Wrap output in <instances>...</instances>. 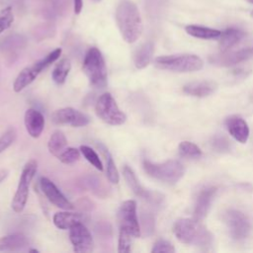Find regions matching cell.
Wrapping results in <instances>:
<instances>
[{
    "label": "cell",
    "instance_id": "cell-1",
    "mask_svg": "<svg viewBox=\"0 0 253 253\" xmlns=\"http://www.w3.org/2000/svg\"><path fill=\"white\" fill-rule=\"evenodd\" d=\"M115 17L123 39L128 43L136 42L143 30L137 6L130 0H122L116 8Z\"/></svg>",
    "mask_w": 253,
    "mask_h": 253
},
{
    "label": "cell",
    "instance_id": "cell-2",
    "mask_svg": "<svg viewBox=\"0 0 253 253\" xmlns=\"http://www.w3.org/2000/svg\"><path fill=\"white\" fill-rule=\"evenodd\" d=\"M173 231L177 239L185 244L206 248L212 243L211 233L197 219H177Z\"/></svg>",
    "mask_w": 253,
    "mask_h": 253
},
{
    "label": "cell",
    "instance_id": "cell-3",
    "mask_svg": "<svg viewBox=\"0 0 253 253\" xmlns=\"http://www.w3.org/2000/svg\"><path fill=\"white\" fill-rule=\"evenodd\" d=\"M82 68L93 87L101 89L107 85V67L105 59L97 47L88 49L83 60Z\"/></svg>",
    "mask_w": 253,
    "mask_h": 253
},
{
    "label": "cell",
    "instance_id": "cell-4",
    "mask_svg": "<svg viewBox=\"0 0 253 253\" xmlns=\"http://www.w3.org/2000/svg\"><path fill=\"white\" fill-rule=\"evenodd\" d=\"M142 167L148 176L168 184H175L185 173V167L177 160L153 163L147 159H143Z\"/></svg>",
    "mask_w": 253,
    "mask_h": 253
},
{
    "label": "cell",
    "instance_id": "cell-5",
    "mask_svg": "<svg viewBox=\"0 0 253 253\" xmlns=\"http://www.w3.org/2000/svg\"><path fill=\"white\" fill-rule=\"evenodd\" d=\"M154 64L160 69L175 72H193L203 68L204 62L196 54H171L161 55L154 59Z\"/></svg>",
    "mask_w": 253,
    "mask_h": 253
},
{
    "label": "cell",
    "instance_id": "cell-6",
    "mask_svg": "<svg viewBox=\"0 0 253 253\" xmlns=\"http://www.w3.org/2000/svg\"><path fill=\"white\" fill-rule=\"evenodd\" d=\"M61 54V48H55L49 53H47L44 57L37 60L35 63H33L30 66L25 67L20 71V73L17 75L14 83H13V89L15 92H20L23 89H25L28 85H30L37 77L38 75L45 69L48 65L53 63L55 60L59 58Z\"/></svg>",
    "mask_w": 253,
    "mask_h": 253
},
{
    "label": "cell",
    "instance_id": "cell-7",
    "mask_svg": "<svg viewBox=\"0 0 253 253\" xmlns=\"http://www.w3.org/2000/svg\"><path fill=\"white\" fill-rule=\"evenodd\" d=\"M95 112L104 123L111 126H121L126 121V115L121 111L113 96L108 92L98 98Z\"/></svg>",
    "mask_w": 253,
    "mask_h": 253
},
{
    "label": "cell",
    "instance_id": "cell-8",
    "mask_svg": "<svg viewBox=\"0 0 253 253\" xmlns=\"http://www.w3.org/2000/svg\"><path fill=\"white\" fill-rule=\"evenodd\" d=\"M37 169H38V162L35 159H31L25 164L22 170V174L19 180L16 193L11 203V207L14 211L21 212L25 209L28 201V197H29L30 185L37 173Z\"/></svg>",
    "mask_w": 253,
    "mask_h": 253
},
{
    "label": "cell",
    "instance_id": "cell-9",
    "mask_svg": "<svg viewBox=\"0 0 253 253\" xmlns=\"http://www.w3.org/2000/svg\"><path fill=\"white\" fill-rule=\"evenodd\" d=\"M118 222L120 229L127 231L132 237L140 236L141 229L137 218L135 201L127 200L120 206L118 210Z\"/></svg>",
    "mask_w": 253,
    "mask_h": 253
},
{
    "label": "cell",
    "instance_id": "cell-10",
    "mask_svg": "<svg viewBox=\"0 0 253 253\" xmlns=\"http://www.w3.org/2000/svg\"><path fill=\"white\" fill-rule=\"evenodd\" d=\"M223 219L231 237L236 241H242L248 237L251 225L247 216L240 211L228 210L223 215Z\"/></svg>",
    "mask_w": 253,
    "mask_h": 253
},
{
    "label": "cell",
    "instance_id": "cell-11",
    "mask_svg": "<svg viewBox=\"0 0 253 253\" xmlns=\"http://www.w3.org/2000/svg\"><path fill=\"white\" fill-rule=\"evenodd\" d=\"M51 121L55 125H68L73 127H80L87 126L91 120L86 114L74 108L65 107L54 111L51 114Z\"/></svg>",
    "mask_w": 253,
    "mask_h": 253
},
{
    "label": "cell",
    "instance_id": "cell-12",
    "mask_svg": "<svg viewBox=\"0 0 253 253\" xmlns=\"http://www.w3.org/2000/svg\"><path fill=\"white\" fill-rule=\"evenodd\" d=\"M69 239L75 252L87 253L94 249L93 237L83 222H79L69 229Z\"/></svg>",
    "mask_w": 253,
    "mask_h": 253
},
{
    "label": "cell",
    "instance_id": "cell-13",
    "mask_svg": "<svg viewBox=\"0 0 253 253\" xmlns=\"http://www.w3.org/2000/svg\"><path fill=\"white\" fill-rule=\"evenodd\" d=\"M41 190L47 200L55 207L62 210H73L74 205L70 203L67 198L58 190V188L46 177H42L40 179Z\"/></svg>",
    "mask_w": 253,
    "mask_h": 253
},
{
    "label": "cell",
    "instance_id": "cell-14",
    "mask_svg": "<svg viewBox=\"0 0 253 253\" xmlns=\"http://www.w3.org/2000/svg\"><path fill=\"white\" fill-rule=\"evenodd\" d=\"M252 55L250 48H242L236 51H221V53L213 54L209 57L210 62L218 66H232L247 60Z\"/></svg>",
    "mask_w": 253,
    "mask_h": 253
},
{
    "label": "cell",
    "instance_id": "cell-15",
    "mask_svg": "<svg viewBox=\"0 0 253 253\" xmlns=\"http://www.w3.org/2000/svg\"><path fill=\"white\" fill-rule=\"evenodd\" d=\"M216 191V187H206L200 191L194 208L195 219L201 220L207 215Z\"/></svg>",
    "mask_w": 253,
    "mask_h": 253
},
{
    "label": "cell",
    "instance_id": "cell-16",
    "mask_svg": "<svg viewBox=\"0 0 253 253\" xmlns=\"http://www.w3.org/2000/svg\"><path fill=\"white\" fill-rule=\"evenodd\" d=\"M225 126L229 134L238 142L246 143L249 138V126L239 116H231L225 120Z\"/></svg>",
    "mask_w": 253,
    "mask_h": 253
},
{
    "label": "cell",
    "instance_id": "cell-17",
    "mask_svg": "<svg viewBox=\"0 0 253 253\" xmlns=\"http://www.w3.org/2000/svg\"><path fill=\"white\" fill-rule=\"evenodd\" d=\"M123 175L125 178V181L126 182L127 186L130 188V190L139 198L144 199L146 201L149 202H154L157 200V198L155 197V194H153L152 192L146 190L138 181L137 177L135 176V173L133 172V170L127 166L125 165L123 168Z\"/></svg>",
    "mask_w": 253,
    "mask_h": 253
},
{
    "label": "cell",
    "instance_id": "cell-18",
    "mask_svg": "<svg viewBox=\"0 0 253 253\" xmlns=\"http://www.w3.org/2000/svg\"><path fill=\"white\" fill-rule=\"evenodd\" d=\"M24 123L28 133L34 138H38L44 128V118L42 114L33 108L25 112Z\"/></svg>",
    "mask_w": 253,
    "mask_h": 253
},
{
    "label": "cell",
    "instance_id": "cell-19",
    "mask_svg": "<svg viewBox=\"0 0 253 253\" xmlns=\"http://www.w3.org/2000/svg\"><path fill=\"white\" fill-rule=\"evenodd\" d=\"M28 246V238L20 232L0 237V251H22Z\"/></svg>",
    "mask_w": 253,
    "mask_h": 253
},
{
    "label": "cell",
    "instance_id": "cell-20",
    "mask_svg": "<svg viewBox=\"0 0 253 253\" xmlns=\"http://www.w3.org/2000/svg\"><path fill=\"white\" fill-rule=\"evenodd\" d=\"M245 34L242 30L236 28H227L222 31L219 36V49L220 51H227L235 44H237L243 38Z\"/></svg>",
    "mask_w": 253,
    "mask_h": 253
},
{
    "label": "cell",
    "instance_id": "cell-21",
    "mask_svg": "<svg viewBox=\"0 0 253 253\" xmlns=\"http://www.w3.org/2000/svg\"><path fill=\"white\" fill-rule=\"evenodd\" d=\"M216 89L215 83L211 81H200V82H192L183 87V91L194 97H207L212 94Z\"/></svg>",
    "mask_w": 253,
    "mask_h": 253
},
{
    "label": "cell",
    "instance_id": "cell-22",
    "mask_svg": "<svg viewBox=\"0 0 253 253\" xmlns=\"http://www.w3.org/2000/svg\"><path fill=\"white\" fill-rule=\"evenodd\" d=\"M82 215L78 212H71L68 210L58 211L53 215V223L59 229H70L75 224L82 222Z\"/></svg>",
    "mask_w": 253,
    "mask_h": 253
},
{
    "label": "cell",
    "instance_id": "cell-23",
    "mask_svg": "<svg viewBox=\"0 0 253 253\" xmlns=\"http://www.w3.org/2000/svg\"><path fill=\"white\" fill-rule=\"evenodd\" d=\"M79 183L82 188L89 190L100 198H106L108 196V188H106L102 181L95 175H86Z\"/></svg>",
    "mask_w": 253,
    "mask_h": 253
},
{
    "label": "cell",
    "instance_id": "cell-24",
    "mask_svg": "<svg viewBox=\"0 0 253 253\" xmlns=\"http://www.w3.org/2000/svg\"><path fill=\"white\" fill-rule=\"evenodd\" d=\"M154 51V45L151 42H144L138 47L133 56V63L137 69H142L146 67L152 58Z\"/></svg>",
    "mask_w": 253,
    "mask_h": 253
},
{
    "label": "cell",
    "instance_id": "cell-25",
    "mask_svg": "<svg viewBox=\"0 0 253 253\" xmlns=\"http://www.w3.org/2000/svg\"><path fill=\"white\" fill-rule=\"evenodd\" d=\"M67 147V139L63 131L56 129L49 136L47 149L50 154L58 157V155Z\"/></svg>",
    "mask_w": 253,
    "mask_h": 253
},
{
    "label": "cell",
    "instance_id": "cell-26",
    "mask_svg": "<svg viewBox=\"0 0 253 253\" xmlns=\"http://www.w3.org/2000/svg\"><path fill=\"white\" fill-rule=\"evenodd\" d=\"M187 34L194 38L203 39V40H212V39H218L221 32L216 29H211L208 27L203 26H197V25H189L185 28Z\"/></svg>",
    "mask_w": 253,
    "mask_h": 253
},
{
    "label": "cell",
    "instance_id": "cell-27",
    "mask_svg": "<svg viewBox=\"0 0 253 253\" xmlns=\"http://www.w3.org/2000/svg\"><path fill=\"white\" fill-rule=\"evenodd\" d=\"M99 148L106 160V175L108 180L113 184H118L120 181V175H119L117 166L115 164V161L112 157V154L109 152L107 147H105L102 144L99 145Z\"/></svg>",
    "mask_w": 253,
    "mask_h": 253
},
{
    "label": "cell",
    "instance_id": "cell-28",
    "mask_svg": "<svg viewBox=\"0 0 253 253\" xmlns=\"http://www.w3.org/2000/svg\"><path fill=\"white\" fill-rule=\"evenodd\" d=\"M71 68V63L70 60L68 58H62L60 59L56 65L54 66L52 73H51V77L52 80L57 84V85H61L65 82L69 71Z\"/></svg>",
    "mask_w": 253,
    "mask_h": 253
},
{
    "label": "cell",
    "instance_id": "cell-29",
    "mask_svg": "<svg viewBox=\"0 0 253 253\" xmlns=\"http://www.w3.org/2000/svg\"><path fill=\"white\" fill-rule=\"evenodd\" d=\"M178 150L180 155L187 158H198L202 155L201 148L191 141H182L178 146Z\"/></svg>",
    "mask_w": 253,
    "mask_h": 253
},
{
    "label": "cell",
    "instance_id": "cell-30",
    "mask_svg": "<svg viewBox=\"0 0 253 253\" xmlns=\"http://www.w3.org/2000/svg\"><path fill=\"white\" fill-rule=\"evenodd\" d=\"M80 151L83 154V156L85 157V159L92 164L96 169H98L99 171H102L104 169L103 167V163L99 157V155L97 154V152L91 148L88 145H81L80 146Z\"/></svg>",
    "mask_w": 253,
    "mask_h": 253
},
{
    "label": "cell",
    "instance_id": "cell-31",
    "mask_svg": "<svg viewBox=\"0 0 253 253\" xmlns=\"http://www.w3.org/2000/svg\"><path fill=\"white\" fill-rule=\"evenodd\" d=\"M17 138V130L14 126L7 128L4 133L0 136V154L11 146Z\"/></svg>",
    "mask_w": 253,
    "mask_h": 253
},
{
    "label": "cell",
    "instance_id": "cell-32",
    "mask_svg": "<svg viewBox=\"0 0 253 253\" xmlns=\"http://www.w3.org/2000/svg\"><path fill=\"white\" fill-rule=\"evenodd\" d=\"M80 149L74 147H66L59 155L58 160L64 164H72L79 160L80 158Z\"/></svg>",
    "mask_w": 253,
    "mask_h": 253
},
{
    "label": "cell",
    "instance_id": "cell-33",
    "mask_svg": "<svg viewBox=\"0 0 253 253\" xmlns=\"http://www.w3.org/2000/svg\"><path fill=\"white\" fill-rule=\"evenodd\" d=\"M131 234L124 229L119 230V241H118V252L127 253L131 247Z\"/></svg>",
    "mask_w": 253,
    "mask_h": 253
},
{
    "label": "cell",
    "instance_id": "cell-34",
    "mask_svg": "<svg viewBox=\"0 0 253 253\" xmlns=\"http://www.w3.org/2000/svg\"><path fill=\"white\" fill-rule=\"evenodd\" d=\"M14 21L13 10L10 6L0 10V34L6 31Z\"/></svg>",
    "mask_w": 253,
    "mask_h": 253
},
{
    "label": "cell",
    "instance_id": "cell-35",
    "mask_svg": "<svg viewBox=\"0 0 253 253\" xmlns=\"http://www.w3.org/2000/svg\"><path fill=\"white\" fill-rule=\"evenodd\" d=\"M211 146L218 152H227L230 149L228 139L222 135H214L211 140Z\"/></svg>",
    "mask_w": 253,
    "mask_h": 253
},
{
    "label": "cell",
    "instance_id": "cell-36",
    "mask_svg": "<svg viewBox=\"0 0 253 253\" xmlns=\"http://www.w3.org/2000/svg\"><path fill=\"white\" fill-rule=\"evenodd\" d=\"M175 248L174 246L167 240L164 239H159L157 240L154 245L153 248L151 249V252L156 253V252H174Z\"/></svg>",
    "mask_w": 253,
    "mask_h": 253
},
{
    "label": "cell",
    "instance_id": "cell-37",
    "mask_svg": "<svg viewBox=\"0 0 253 253\" xmlns=\"http://www.w3.org/2000/svg\"><path fill=\"white\" fill-rule=\"evenodd\" d=\"M78 205L80 206L79 208L81 209V211H90L92 210V202L86 199H82L78 202Z\"/></svg>",
    "mask_w": 253,
    "mask_h": 253
},
{
    "label": "cell",
    "instance_id": "cell-38",
    "mask_svg": "<svg viewBox=\"0 0 253 253\" xmlns=\"http://www.w3.org/2000/svg\"><path fill=\"white\" fill-rule=\"evenodd\" d=\"M73 6L75 14H79L83 8V0H73Z\"/></svg>",
    "mask_w": 253,
    "mask_h": 253
},
{
    "label": "cell",
    "instance_id": "cell-39",
    "mask_svg": "<svg viewBox=\"0 0 253 253\" xmlns=\"http://www.w3.org/2000/svg\"><path fill=\"white\" fill-rule=\"evenodd\" d=\"M8 174H9V171L7 169H4V168L0 169V183H2L7 178Z\"/></svg>",
    "mask_w": 253,
    "mask_h": 253
},
{
    "label": "cell",
    "instance_id": "cell-40",
    "mask_svg": "<svg viewBox=\"0 0 253 253\" xmlns=\"http://www.w3.org/2000/svg\"><path fill=\"white\" fill-rule=\"evenodd\" d=\"M30 252H36V253H38L39 252V250H37V249H31V250H29Z\"/></svg>",
    "mask_w": 253,
    "mask_h": 253
},
{
    "label": "cell",
    "instance_id": "cell-41",
    "mask_svg": "<svg viewBox=\"0 0 253 253\" xmlns=\"http://www.w3.org/2000/svg\"><path fill=\"white\" fill-rule=\"evenodd\" d=\"M249 3H252L253 4V0H247Z\"/></svg>",
    "mask_w": 253,
    "mask_h": 253
},
{
    "label": "cell",
    "instance_id": "cell-42",
    "mask_svg": "<svg viewBox=\"0 0 253 253\" xmlns=\"http://www.w3.org/2000/svg\"><path fill=\"white\" fill-rule=\"evenodd\" d=\"M93 1H94V2H100L101 0H93Z\"/></svg>",
    "mask_w": 253,
    "mask_h": 253
},
{
    "label": "cell",
    "instance_id": "cell-43",
    "mask_svg": "<svg viewBox=\"0 0 253 253\" xmlns=\"http://www.w3.org/2000/svg\"><path fill=\"white\" fill-rule=\"evenodd\" d=\"M251 17H253V11L251 12Z\"/></svg>",
    "mask_w": 253,
    "mask_h": 253
}]
</instances>
